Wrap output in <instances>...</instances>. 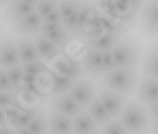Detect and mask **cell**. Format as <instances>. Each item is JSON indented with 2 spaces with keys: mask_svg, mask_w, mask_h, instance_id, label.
Instances as JSON below:
<instances>
[{
  "mask_svg": "<svg viewBox=\"0 0 158 134\" xmlns=\"http://www.w3.org/2000/svg\"><path fill=\"white\" fill-rule=\"evenodd\" d=\"M140 77L138 69H127V67H114L113 70L104 73L98 78L100 84L104 89H108L121 96L134 94L137 82Z\"/></svg>",
  "mask_w": 158,
  "mask_h": 134,
  "instance_id": "obj_1",
  "label": "cell"
},
{
  "mask_svg": "<svg viewBox=\"0 0 158 134\" xmlns=\"http://www.w3.org/2000/svg\"><path fill=\"white\" fill-rule=\"evenodd\" d=\"M143 43L137 36H123L111 48V56L114 67H127V69H138L140 67Z\"/></svg>",
  "mask_w": 158,
  "mask_h": 134,
  "instance_id": "obj_2",
  "label": "cell"
},
{
  "mask_svg": "<svg viewBox=\"0 0 158 134\" xmlns=\"http://www.w3.org/2000/svg\"><path fill=\"white\" fill-rule=\"evenodd\" d=\"M117 119L124 126L127 133H145L150 128V117L145 106L138 100L125 101Z\"/></svg>",
  "mask_w": 158,
  "mask_h": 134,
  "instance_id": "obj_3",
  "label": "cell"
},
{
  "mask_svg": "<svg viewBox=\"0 0 158 134\" xmlns=\"http://www.w3.org/2000/svg\"><path fill=\"white\" fill-rule=\"evenodd\" d=\"M143 3L144 0H113V17L131 29L138 22Z\"/></svg>",
  "mask_w": 158,
  "mask_h": 134,
  "instance_id": "obj_4",
  "label": "cell"
},
{
  "mask_svg": "<svg viewBox=\"0 0 158 134\" xmlns=\"http://www.w3.org/2000/svg\"><path fill=\"white\" fill-rule=\"evenodd\" d=\"M137 23L141 36L150 40L157 37V0H144Z\"/></svg>",
  "mask_w": 158,
  "mask_h": 134,
  "instance_id": "obj_5",
  "label": "cell"
},
{
  "mask_svg": "<svg viewBox=\"0 0 158 134\" xmlns=\"http://www.w3.org/2000/svg\"><path fill=\"white\" fill-rule=\"evenodd\" d=\"M69 94H70L74 98V101L84 110L88 103L91 101L93 97L97 94V84L93 78L81 77L74 82L71 89L69 90Z\"/></svg>",
  "mask_w": 158,
  "mask_h": 134,
  "instance_id": "obj_6",
  "label": "cell"
},
{
  "mask_svg": "<svg viewBox=\"0 0 158 134\" xmlns=\"http://www.w3.org/2000/svg\"><path fill=\"white\" fill-rule=\"evenodd\" d=\"M43 20L41 16H39L36 11L30 13L15 20V22L9 23V29L17 36H26V37H33L40 31V26Z\"/></svg>",
  "mask_w": 158,
  "mask_h": 134,
  "instance_id": "obj_7",
  "label": "cell"
},
{
  "mask_svg": "<svg viewBox=\"0 0 158 134\" xmlns=\"http://www.w3.org/2000/svg\"><path fill=\"white\" fill-rule=\"evenodd\" d=\"M39 33L41 36H44L46 39L54 43L57 47H60L61 50L67 47V44L70 43L71 36L69 34L64 26L61 24V22L59 23H50V22H43L40 26V31Z\"/></svg>",
  "mask_w": 158,
  "mask_h": 134,
  "instance_id": "obj_8",
  "label": "cell"
},
{
  "mask_svg": "<svg viewBox=\"0 0 158 134\" xmlns=\"http://www.w3.org/2000/svg\"><path fill=\"white\" fill-rule=\"evenodd\" d=\"M47 108L48 111L67 115V117H74L77 113H80L83 110L69 93H61V94L53 96L50 98V101H48Z\"/></svg>",
  "mask_w": 158,
  "mask_h": 134,
  "instance_id": "obj_9",
  "label": "cell"
},
{
  "mask_svg": "<svg viewBox=\"0 0 158 134\" xmlns=\"http://www.w3.org/2000/svg\"><path fill=\"white\" fill-rule=\"evenodd\" d=\"M157 77L151 76H140L135 86V98L143 104H150L158 98V86Z\"/></svg>",
  "mask_w": 158,
  "mask_h": 134,
  "instance_id": "obj_10",
  "label": "cell"
},
{
  "mask_svg": "<svg viewBox=\"0 0 158 134\" xmlns=\"http://www.w3.org/2000/svg\"><path fill=\"white\" fill-rule=\"evenodd\" d=\"M53 70L56 73H60V74H64L67 77L73 78V80H78L84 76V69H83V64L81 61L73 59L70 56H57L53 60Z\"/></svg>",
  "mask_w": 158,
  "mask_h": 134,
  "instance_id": "obj_11",
  "label": "cell"
},
{
  "mask_svg": "<svg viewBox=\"0 0 158 134\" xmlns=\"http://www.w3.org/2000/svg\"><path fill=\"white\" fill-rule=\"evenodd\" d=\"M17 64H20V57H19L16 37L9 34L0 37V67L7 69Z\"/></svg>",
  "mask_w": 158,
  "mask_h": 134,
  "instance_id": "obj_12",
  "label": "cell"
},
{
  "mask_svg": "<svg viewBox=\"0 0 158 134\" xmlns=\"http://www.w3.org/2000/svg\"><path fill=\"white\" fill-rule=\"evenodd\" d=\"M97 96L100 97V100H101V103L106 107L107 113L110 114L111 119H117L118 114L121 113L123 107H124L125 101H127L124 96L114 93V91H111L108 89H104V87L100 91L97 90Z\"/></svg>",
  "mask_w": 158,
  "mask_h": 134,
  "instance_id": "obj_13",
  "label": "cell"
},
{
  "mask_svg": "<svg viewBox=\"0 0 158 134\" xmlns=\"http://www.w3.org/2000/svg\"><path fill=\"white\" fill-rule=\"evenodd\" d=\"M101 50L97 48H91L87 47V53L84 54L81 64L83 69L91 78H100L103 76V67H101Z\"/></svg>",
  "mask_w": 158,
  "mask_h": 134,
  "instance_id": "obj_14",
  "label": "cell"
},
{
  "mask_svg": "<svg viewBox=\"0 0 158 134\" xmlns=\"http://www.w3.org/2000/svg\"><path fill=\"white\" fill-rule=\"evenodd\" d=\"M33 43L36 46V52L37 56L40 60H46V61H53L57 56L61 54V48L57 47L54 43L46 39L44 36H41L40 33L33 36Z\"/></svg>",
  "mask_w": 158,
  "mask_h": 134,
  "instance_id": "obj_15",
  "label": "cell"
},
{
  "mask_svg": "<svg viewBox=\"0 0 158 134\" xmlns=\"http://www.w3.org/2000/svg\"><path fill=\"white\" fill-rule=\"evenodd\" d=\"M33 11H36V4L24 3V2H20V0H10L6 4V7H4L3 15H4V20L10 23L23 17V16L30 15Z\"/></svg>",
  "mask_w": 158,
  "mask_h": 134,
  "instance_id": "obj_16",
  "label": "cell"
},
{
  "mask_svg": "<svg viewBox=\"0 0 158 134\" xmlns=\"http://www.w3.org/2000/svg\"><path fill=\"white\" fill-rule=\"evenodd\" d=\"M47 128H48V133H56V134L73 133L71 117L48 111L47 113Z\"/></svg>",
  "mask_w": 158,
  "mask_h": 134,
  "instance_id": "obj_17",
  "label": "cell"
},
{
  "mask_svg": "<svg viewBox=\"0 0 158 134\" xmlns=\"http://www.w3.org/2000/svg\"><path fill=\"white\" fill-rule=\"evenodd\" d=\"M141 71L145 76H151V77H157L158 74V66H157V44H150L147 46L145 52L141 53V60H140Z\"/></svg>",
  "mask_w": 158,
  "mask_h": 134,
  "instance_id": "obj_18",
  "label": "cell"
},
{
  "mask_svg": "<svg viewBox=\"0 0 158 134\" xmlns=\"http://www.w3.org/2000/svg\"><path fill=\"white\" fill-rule=\"evenodd\" d=\"M71 123H73V133L90 134L98 131V124L88 115L87 111H83V110L74 117H71Z\"/></svg>",
  "mask_w": 158,
  "mask_h": 134,
  "instance_id": "obj_19",
  "label": "cell"
},
{
  "mask_svg": "<svg viewBox=\"0 0 158 134\" xmlns=\"http://www.w3.org/2000/svg\"><path fill=\"white\" fill-rule=\"evenodd\" d=\"M16 43H17L20 64H22V63H27V61H33V60L39 59L37 52H36V46H34L33 39H31V37L19 36V37L16 39Z\"/></svg>",
  "mask_w": 158,
  "mask_h": 134,
  "instance_id": "obj_20",
  "label": "cell"
},
{
  "mask_svg": "<svg viewBox=\"0 0 158 134\" xmlns=\"http://www.w3.org/2000/svg\"><path fill=\"white\" fill-rule=\"evenodd\" d=\"M16 133H23V134H39V133H48L47 128V113L44 110H39L34 114V117L31 119L29 124L24 128H19L16 130Z\"/></svg>",
  "mask_w": 158,
  "mask_h": 134,
  "instance_id": "obj_21",
  "label": "cell"
},
{
  "mask_svg": "<svg viewBox=\"0 0 158 134\" xmlns=\"http://www.w3.org/2000/svg\"><path fill=\"white\" fill-rule=\"evenodd\" d=\"M85 108H87L88 115H90V117H91V119L94 120L98 126L104 124L106 121H108V120L111 119L110 114L107 113L106 107L103 106V103H101V100H100V97L97 96V94L93 97L91 101L88 103Z\"/></svg>",
  "mask_w": 158,
  "mask_h": 134,
  "instance_id": "obj_22",
  "label": "cell"
},
{
  "mask_svg": "<svg viewBox=\"0 0 158 134\" xmlns=\"http://www.w3.org/2000/svg\"><path fill=\"white\" fill-rule=\"evenodd\" d=\"M120 39H121V36H117V34L101 33V34H98V36L94 37V39L84 40V43H85L87 47L97 48V50H101V52H103V50H111Z\"/></svg>",
  "mask_w": 158,
  "mask_h": 134,
  "instance_id": "obj_23",
  "label": "cell"
},
{
  "mask_svg": "<svg viewBox=\"0 0 158 134\" xmlns=\"http://www.w3.org/2000/svg\"><path fill=\"white\" fill-rule=\"evenodd\" d=\"M98 24L104 33L117 34V36H121V37L128 31V27L123 24L121 22H118L117 19H113V17H108V16H104L101 13L98 16Z\"/></svg>",
  "mask_w": 158,
  "mask_h": 134,
  "instance_id": "obj_24",
  "label": "cell"
},
{
  "mask_svg": "<svg viewBox=\"0 0 158 134\" xmlns=\"http://www.w3.org/2000/svg\"><path fill=\"white\" fill-rule=\"evenodd\" d=\"M98 13H100V11L97 10L96 4L91 3V2H84V3L78 4L77 17H78V24H80V30H81V31H83V29H84L85 24H87L90 20L94 19Z\"/></svg>",
  "mask_w": 158,
  "mask_h": 134,
  "instance_id": "obj_25",
  "label": "cell"
},
{
  "mask_svg": "<svg viewBox=\"0 0 158 134\" xmlns=\"http://www.w3.org/2000/svg\"><path fill=\"white\" fill-rule=\"evenodd\" d=\"M74 82H76V80L67 77V76H64V74H60V73H56V71L53 70V86H52V90H50V96L69 93V90L71 89Z\"/></svg>",
  "mask_w": 158,
  "mask_h": 134,
  "instance_id": "obj_26",
  "label": "cell"
},
{
  "mask_svg": "<svg viewBox=\"0 0 158 134\" xmlns=\"http://www.w3.org/2000/svg\"><path fill=\"white\" fill-rule=\"evenodd\" d=\"M20 66H22L23 73L30 76H39L40 73H43V71H46L48 69L47 64L40 59L33 60V61H27V63H22Z\"/></svg>",
  "mask_w": 158,
  "mask_h": 134,
  "instance_id": "obj_27",
  "label": "cell"
},
{
  "mask_svg": "<svg viewBox=\"0 0 158 134\" xmlns=\"http://www.w3.org/2000/svg\"><path fill=\"white\" fill-rule=\"evenodd\" d=\"M19 106L17 101V96H16V91L11 90V91H0V108L3 110L4 113L15 108Z\"/></svg>",
  "mask_w": 158,
  "mask_h": 134,
  "instance_id": "obj_28",
  "label": "cell"
},
{
  "mask_svg": "<svg viewBox=\"0 0 158 134\" xmlns=\"http://www.w3.org/2000/svg\"><path fill=\"white\" fill-rule=\"evenodd\" d=\"M61 24L69 31L70 36H73V37H81V30H80V24H78L77 13H73V15L67 16L66 19H63Z\"/></svg>",
  "mask_w": 158,
  "mask_h": 134,
  "instance_id": "obj_29",
  "label": "cell"
},
{
  "mask_svg": "<svg viewBox=\"0 0 158 134\" xmlns=\"http://www.w3.org/2000/svg\"><path fill=\"white\" fill-rule=\"evenodd\" d=\"M6 73L9 76V80H10L11 86L13 89L17 90L22 87V82H23V70H22V66L17 64V66H11V67H7L4 69Z\"/></svg>",
  "mask_w": 158,
  "mask_h": 134,
  "instance_id": "obj_30",
  "label": "cell"
},
{
  "mask_svg": "<svg viewBox=\"0 0 158 134\" xmlns=\"http://www.w3.org/2000/svg\"><path fill=\"white\" fill-rule=\"evenodd\" d=\"M78 4L80 3L74 2V0H59V3H57V9H59V11H60L61 20L66 19L67 16L73 15V13H77Z\"/></svg>",
  "mask_w": 158,
  "mask_h": 134,
  "instance_id": "obj_31",
  "label": "cell"
},
{
  "mask_svg": "<svg viewBox=\"0 0 158 134\" xmlns=\"http://www.w3.org/2000/svg\"><path fill=\"white\" fill-rule=\"evenodd\" d=\"M100 133L103 134H124L127 133V130L124 128L120 120H108L104 124H101V128H100Z\"/></svg>",
  "mask_w": 158,
  "mask_h": 134,
  "instance_id": "obj_32",
  "label": "cell"
},
{
  "mask_svg": "<svg viewBox=\"0 0 158 134\" xmlns=\"http://www.w3.org/2000/svg\"><path fill=\"white\" fill-rule=\"evenodd\" d=\"M57 3H59V0H39L36 3V13L44 17L47 13H50L57 7Z\"/></svg>",
  "mask_w": 158,
  "mask_h": 134,
  "instance_id": "obj_33",
  "label": "cell"
},
{
  "mask_svg": "<svg viewBox=\"0 0 158 134\" xmlns=\"http://www.w3.org/2000/svg\"><path fill=\"white\" fill-rule=\"evenodd\" d=\"M101 67H103V74L114 69V61L111 56V50H103L101 54Z\"/></svg>",
  "mask_w": 158,
  "mask_h": 134,
  "instance_id": "obj_34",
  "label": "cell"
},
{
  "mask_svg": "<svg viewBox=\"0 0 158 134\" xmlns=\"http://www.w3.org/2000/svg\"><path fill=\"white\" fill-rule=\"evenodd\" d=\"M11 90L15 89H13L10 80H9L7 73H6L4 69H2L0 70V91H11Z\"/></svg>",
  "mask_w": 158,
  "mask_h": 134,
  "instance_id": "obj_35",
  "label": "cell"
},
{
  "mask_svg": "<svg viewBox=\"0 0 158 134\" xmlns=\"http://www.w3.org/2000/svg\"><path fill=\"white\" fill-rule=\"evenodd\" d=\"M41 20H43V22H50V23H59V22H61V16H60L59 9L56 7L54 10H52L50 13H47L44 17H41Z\"/></svg>",
  "mask_w": 158,
  "mask_h": 134,
  "instance_id": "obj_36",
  "label": "cell"
},
{
  "mask_svg": "<svg viewBox=\"0 0 158 134\" xmlns=\"http://www.w3.org/2000/svg\"><path fill=\"white\" fill-rule=\"evenodd\" d=\"M145 110L148 113V117L150 119H157V101H152L150 104H145Z\"/></svg>",
  "mask_w": 158,
  "mask_h": 134,
  "instance_id": "obj_37",
  "label": "cell"
},
{
  "mask_svg": "<svg viewBox=\"0 0 158 134\" xmlns=\"http://www.w3.org/2000/svg\"><path fill=\"white\" fill-rule=\"evenodd\" d=\"M6 124V115H4V111L0 108V126Z\"/></svg>",
  "mask_w": 158,
  "mask_h": 134,
  "instance_id": "obj_38",
  "label": "cell"
},
{
  "mask_svg": "<svg viewBox=\"0 0 158 134\" xmlns=\"http://www.w3.org/2000/svg\"><path fill=\"white\" fill-rule=\"evenodd\" d=\"M20 2H24V3H30V4H36L39 0H20Z\"/></svg>",
  "mask_w": 158,
  "mask_h": 134,
  "instance_id": "obj_39",
  "label": "cell"
},
{
  "mask_svg": "<svg viewBox=\"0 0 158 134\" xmlns=\"http://www.w3.org/2000/svg\"><path fill=\"white\" fill-rule=\"evenodd\" d=\"M9 2H10V0H0V4H2V6H4V4H7Z\"/></svg>",
  "mask_w": 158,
  "mask_h": 134,
  "instance_id": "obj_40",
  "label": "cell"
},
{
  "mask_svg": "<svg viewBox=\"0 0 158 134\" xmlns=\"http://www.w3.org/2000/svg\"><path fill=\"white\" fill-rule=\"evenodd\" d=\"M74 2H77V3H84V2H91V0H74Z\"/></svg>",
  "mask_w": 158,
  "mask_h": 134,
  "instance_id": "obj_41",
  "label": "cell"
},
{
  "mask_svg": "<svg viewBox=\"0 0 158 134\" xmlns=\"http://www.w3.org/2000/svg\"><path fill=\"white\" fill-rule=\"evenodd\" d=\"M0 37H2V24H0Z\"/></svg>",
  "mask_w": 158,
  "mask_h": 134,
  "instance_id": "obj_42",
  "label": "cell"
},
{
  "mask_svg": "<svg viewBox=\"0 0 158 134\" xmlns=\"http://www.w3.org/2000/svg\"><path fill=\"white\" fill-rule=\"evenodd\" d=\"M0 11H2V4H0Z\"/></svg>",
  "mask_w": 158,
  "mask_h": 134,
  "instance_id": "obj_43",
  "label": "cell"
},
{
  "mask_svg": "<svg viewBox=\"0 0 158 134\" xmlns=\"http://www.w3.org/2000/svg\"><path fill=\"white\" fill-rule=\"evenodd\" d=\"M0 70H2V67H0Z\"/></svg>",
  "mask_w": 158,
  "mask_h": 134,
  "instance_id": "obj_44",
  "label": "cell"
}]
</instances>
